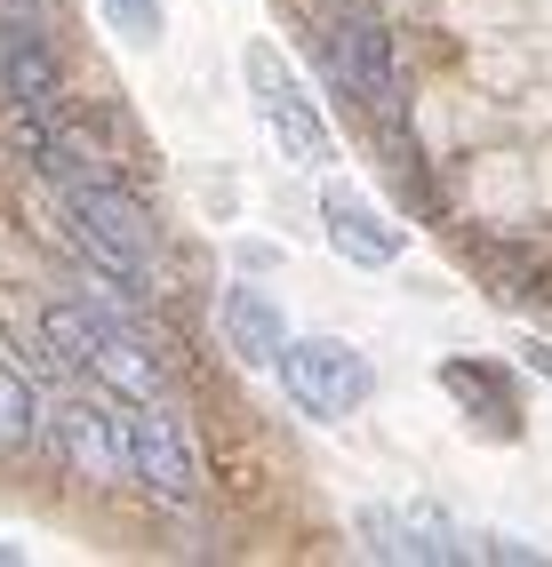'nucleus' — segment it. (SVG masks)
<instances>
[{
  "label": "nucleus",
  "mask_w": 552,
  "mask_h": 567,
  "mask_svg": "<svg viewBox=\"0 0 552 567\" xmlns=\"http://www.w3.org/2000/svg\"><path fill=\"white\" fill-rule=\"evenodd\" d=\"M320 216H328V248H337L345 264H360V272L400 264V248H409V233H400L392 216H377L360 193H345V184H328V193H320Z\"/></svg>",
  "instance_id": "nucleus-9"
},
{
  "label": "nucleus",
  "mask_w": 552,
  "mask_h": 567,
  "mask_svg": "<svg viewBox=\"0 0 552 567\" xmlns=\"http://www.w3.org/2000/svg\"><path fill=\"white\" fill-rule=\"evenodd\" d=\"M440 392H449L489 440H521V400H512L504 368H489V360H440Z\"/></svg>",
  "instance_id": "nucleus-10"
},
{
  "label": "nucleus",
  "mask_w": 552,
  "mask_h": 567,
  "mask_svg": "<svg viewBox=\"0 0 552 567\" xmlns=\"http://www.w3.org/2000/svg\"><path fill=\"white\" fill-rule=\"evenodd\" d=\"M96 9H104V24H113V32H129L136 49L161 41V0H96Z\"/></svg>",
  "instance_id": "nucleus-13"
},
{
  "label": "nucleus",
  "mask_w": 552,
  "mask_h": 567,
  "mask_svg": "<svg viewBox=\"0 0 552 567\" xmlns=\"http://www.w3.org/2000/svg\"><path fill=\"white\" fill-rule=\"evenodd\" d=\"M129 424H136V480H144V496L184 512L201 496V456H193V440H184V424L161 400H129Z\"/></svg>",
  "instance_id": "nucleus-6"
},
{
  "label": "nucleus",
  "mask_w": 552,
  "mask_h": 567,
  "mask_svg": "<svg viewBox=\"0 0 552 567\" xmlns=\"http://www.w3.org/2000/svg\"><path fill=\"white\" fill-rule=\"evenodd\" d=\"M472 559H521V567H529V559H544V551L521 544V536H481V544H472Z\"/></svg>",
  "instance_id": "nucleus-14"
},
{
  "label": "nucleus",
  "mask_w": 552,
  "mask_h": 567,
  "mask_svg": "<svg viewBox=\"0 0 552 567\" xmlns=\"http://www.w3.org/2000/svg\"><path fill=\"white\" fill-rule=\"evenodd\" d=\"M0 89H9L17 121H32V128H64L72 121V112H64V72H57V56L32 41L24 24L0 41Z\"/></svg>",
  "instance_id": "nucleus-8"
},
{
  "label": "nucleus",
  "mask_w": 552,
  "mask_h": 567,
  "mask_svg": "<svg viewBox=\"0 0 552 567\" xmlns=\"http://www.w3.org/2000/svg\"><path fill=\"white\" fill-rule=\"evenodd\" d=\"M241 72H248V89H256V112H265L273 136H280V153L305 161V168H337V136H328L320 104L305 96V81L288 72V56H280L273 41H248Z\"/></svg>",
  "instance_id": "nucleus-4"
},
{
  "label": "nucleus",
  "mask_w": 552,
  "mask_h": 567,
  "mask_svg": "<svg viewBox=\"0 0 552 567\" xmlns=\"http://www.w3.org/2000/svg\"><path fill=\"white\" fill-rule=\"evenodd\" d=\"M216 328H225V352L233 360H248V368H280V344H288V328H280V312H273V296L265 288H225L216 296Z\"/></svg>",
  "instance_id": "nucleus-11"
},
{
  "label": "nucleus",
  "mask_w": 552,
  "mask_h": 567,
  "mask_svg": "<svg viewBox=\"0 0 552 567\" xmlns=\"http://www.w3.org/2000/svg\"><path fill=\"white\" fill-rule=\"evenodd\" d=\"M17 559H24V551H17V544H0V567H17Z\"/></svg>",
  "instance_id": "nucleus-16"
},
{
  "label": "nucleus",
  "mask_w": 552,
  "mask_h": 567,
  "mask_svg": "<svg viewBox=\"0 0 552 567\" xmlns=\"http://www.w3.org/2000/svg\"><path fill=\"white\" fill-rule=\"evenodd\" d=\"M352 536H360L368 559H425V567L472 559V544L440 512H352Z\"/></svg>",
  "instance_id": "nucleus-7"
},
{
  "label": "nucleus",
  "mask_w": 552,
  "mask_h": 567,
  "mask_svg": "<svg viewBox=\"0 0 552 567\" xmlns=\"http://www.w3.org/2000/svg\"><path fill=\"white\" fill-rule=\"evenodd\" d=\"M64 200H72V233H81V248L104 264V272L129 280V288H153L161 240H153L144 208L121 193L113 176H81V184H64Z\"/></svg>",
  "instance_id": "nucleus-1"
},
{
  "label": "nucleus",
  "mask_w": 552,
  "mask_h": 567,
  "mask_svg": "<svg viewBox=\"0 0 552 567\" xmlns=\"http://www.w3.org/2000/svg\"><path fill=\"white\" fill-rule=\"evenodd\" d=\"M41 424H49V408H41V392H32V375L0 360V456L41 447Z\"/></svg>",
  "instance_id": "nucleus-12"
},
{
  "label": "nucleus",
  "mask_w": 552,
  "mask_h": 567,
  "mask_svg": "<svg viewBox=\"0 0 552 567\" xmlns=\"http://www.w3.org/2000/svg\"><path fill=\"white\" fill-rule=\"evenodd\" d=\"M41 440H49V456L72 464L89 487L136 480V424H129L121 408H104V400H64L49 424H41Z\"/></svg>",
  "instance_id": "nucleus-5"
},
{
  "label": "nucleus",
  "mask_w": 552,
  "mask_h": 567,
  "mask_svg": "<svg viewBox=\"0 0 552 567\" xmlns=\"http://www.w3.org/2000/svg\"><path fill=\"white\" fill-rule=\"evenodd\" d=\"M328 81H337L368 121L400 128V56H392V24L385 17L352 9V17L328 24Z\"/></svg>",
  "instance_id": "nucleus-3"
},
{
  "label": "nucleus",
  "mask_w": 552,
  "mask_h": 567,
  "mask_svg": "<svg viewBox=\"0 0 552 567\" xmlns=\"http://www.w3.org/2000/svg\"><path fill=\"white\" fill-rule=\"evenodd\" d=\"M521 360H529L536 375H552V344H536V336H529V344H521Z\"/></svg>",
  "instance_id": "nucleus-15"
},
{
  "label": "nucleus",
  "mask_w": 552,
  "mask_h": 567,
  "mask_svg": "<svg viewBox=\"0 0 552 567\" xmlns=\"http://www.w3.org/2000/svg\"><path fill=\"white\" fill-rule=\"evenodd\" d=\"M280 392L297 415H313V424H345V415L377 392V368H368V352H352L345 336H288L280 344Z\"/></svg>",
  "instance_id": "nucleus-2"
}]
</instances>
